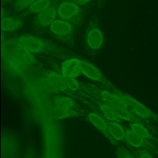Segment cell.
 Here are the masks:
<instances>
[{"label": "cell", "mask_w": 158, "mask_h": 158, "mask_svg": "<svg viewBox=\"0 0 158 158\" xmlns=\"http://www.w3.org/2000/svg\"><path fill=\"white\" fill-rule=\"evenodd\" d=\"M115 95L119 99L122 106L128 109L136 116L150 122L152 120L158 123V114L152 111L144 104L132 97L120 93H117Z\"/></svg>", "instance_id": "obj_1"}, {"label": "cell", "mask_w": 158, "mask_h": 158, "mask_svg": "<svg viewBox=\"0 0 158 158\" xmlns=\"http://www.w3.org/2000/svg\"><path fill=\"white\" fill-rule=\"evenodd\" d=\"M57 14L60 19L70 23H76L80 21L81 10L80 6L71 1H64L57 8Z\"/></svg>", "instance_id": "obj_2"}, {"label": "cell", "mask_w": 158, "mask_h": 158, "mask_svg": "<svg viewBox=\"0 0 158 158\" xmlns=\"http://www.w3.org/2000/svg\"><path fill=\"white\" fill-rule=\"evenodd\" d=\"M17 44L32 54L42 52L45 51L46 48L45 43L42 39L29 34L20 36L17 41Z\"/></svg>", "instance_id": "obj_3"}, {"label": "cell", "mask_w": 158, "mask_h": 158, "mask_svg": "<svg viewBox=\"0 0 158 158\" xmlns=\"http://www.w3.org/2000/svg\"><path fill=\"white\" fill-rule=\"evenodd\" d=\"M125 141L130 146L136 149H143L158 155V146L139 136L132 130H127Z\"/></svg>", "instance_id": "obj_4"}, {"label": "cell", "mask_w": 158, "mask_h": 158, "mask_svg": "<svg viewBox=\"0 0 158 158\" xmlns=\"http://www.w3.org/2000/svg\"><path fill=\"white\" fill-rule=\"evenodd\" d=\"M49 29L54 36L63 40L70 38L73 32L72 23L61 19L55 20L49 26Z\"/></svg>", "instance_id": "obj_5"}, {"label": "cell", "mask_w": 158, "mask_h": 158, "mask_svg": "<svg viewBox=\"0 0 158 158\" xmlns=\"http://www.w3.org/2000/svg\"><path fill=\"white\" fill-rule=\"evenodd\" d=\"M61 72L64 77L77 78L81 73V60L75 58L64 60L61 65Z\"/></svg>", "instance_id": "obj_6"}, {"label": "cell", "mask_w": 158, "mask_h": 158, "mask_svg": "<svg viewBox=\"0 0 158 158\" xmlns=\"http://www.w3.org/2000/svg\"><path fill=\"white\" fill-rule=\"evenodd\" d=\"M87 118L88 121L102 134L106 136L110 142L114 144L115 143L116 141H115L110 135L107 120H106L99 114L94 112H90L88 114Z\"/></svg>", "instance_id": "obj_7"}, {"label": "cell", "mask_w": 158, "mask_h": 158, "mask_svg": "<svg viewBox=\"0 0 158 158\" xmlns=\"http://www.w3.org/2000/svg\"><path fill=\"white\" fill-rule=\"evenodd\" d=\"M111 106L114 109V110H115L117 115L120 120H123L127 122H130L131 123H138L146 127L148 126L150 123V121L142 119L136 116L128 109H127V108L120 105L116 104V105H111Z\"/></svg>", "instance_id": "obj_8"}, {"label": "cell", "mask_w": 158, "mask_h": 158, "mask_svg": "<svg viewBox=\"0 0 158 158\" xmlns=\"http://www.w3.org/2000/svg\"><path fill=\"white\" fill-rule=\"evenodd\" d=\"M104 42V36L102 31L98 28L90 29L86 35V43L88 46L93 49H99Z\"/></svg>", "instance_id": "obj_9"}, {"label": "cell", "mask_w": 158, "mask_h": 158, "mask_svg": "<svg viewBox=\"0 0 158 158\" xmlns=\"http://www.w3.org/2000/svg\"><path fill=\"white\" fill-rule=\"evenodd\" d=\"M57 10L54 7H49L44 11L37 14L36 17V22L41 27L50 26L51 24L56 20Z\"/></svg>", "instance_id": "obj_10"}, {"label": "cell", "mask_w": 158, "mask_h": 158, "mask_svg": "<svg viewBox=\"0 0 158 158\" xmlns=\"http://www.w3.org/2000/svg\"><path fill=\"white\" fill-rule=\"evenodd\" d=\"M46 79L50 86L56 90L64 92L68 89L64 77L57 73L52 71L48 72L46 74Z\"/></svg>", "instance_id": "obj_11"}, {"label": "cell", "mask_w": 158, "mask_h": 158, "mask_svg": "<svg viewBox=\"0 0 158 158\" xmlns=\"http://www.w3.org/2000/svg\"><path fill=\"white\" fill-rule=\"evenodd\" d=\"M130 127L131 130L139 136L158 146V138L155 136L146 126L138 123H131Z\"/></svg>", "instance_id": "obj_12"}, {"label": "cell", "mask_w": 158, "mask_h": 158, "mask_svg": "<svg viewBox=\"0 0 158 158\" xmlns=\"http://www.w3.org/2000/svg\"><path fill=\"white\" fill-rule=\"evenodd\" d=\"M107 123L109 127V131L112 138L115 141H125L126 130H125L123 127L119 123V122L107 120Z\"/></svg>", "instance_id": "obj_13"}, {"label": "cell", "mask_w": 158, "mask_h": 158, "mask_svg": "<svg viewBox=\"0 0 158 158\" xmlns=\"http://www.w3.org/2000/svg\"><path fill=\"white\" fill-rule=\"evenodd\" d=\"M81 73L89 79L94 81H101L102 80V75L101 72L91 64L81 60Z\"/></svg>", "instance_id": "obj_14"}, {"label": "cell", "mask_w": 158, "mask_h": 158, "mask_svg": "<svg viewBox=\"0 0 158 158\" xmlns=\"http://www.w3.org/2000/svg\"><path fill=\"white\" fill-rule=\"evenodd\" d=\"M22 24L23 22L20 19L6 17L2 19L1 28L4 31L12 32L19 29L22 26Z\"/></svg>", "instance_id": "obj_15"}, {"label": "cell", "mask_w": 158, "mask_h": 158, "mask_svg": "<svg viewBox=\"0 0 158 158\" xmlns=\"http://www.w3.org/2000/svg\"><path fill=\"white\" fill-rule=\"evenodd\" d=\"M98 107L107 120L117 122H120V119L118 117L110 104L104 102L98 104Z\"/></svg>", "instance_id": "obj_16"}, {"label": "cell", "mask_w": 158, "mask_h": 158, "mask_svg": "<svg viewBox=\"0 0 158 158\" xmlns=\"http://www.w3.org/2000/svg\"><path fill=\"white\" fill-rule=\"evenodd\" d=\"M54 103L57 109L60 110H72L74 109L76 106V102L74 100L69 97L64 96L57 97L55 99Z\"/></svg>", "instance_id": "obj_17"}, {"label": "cell", "mask_w": 158, "mask_h": 158, "mask_svg": "<svg viewBox=\"0 0 158 158\" xmlns=\"http://www.w3.org/2000/svg\"><path fill=\"white\" fill-rule=\"evenodd\" d=\"M51 0H36L28 8L31 14H39L49 7Z\"/></svg>", "instance_id": "obj_18"}, {"label": "cell", "mask_w": 158, "mask_h": 158, "mask_svg": "<svg viewBox=\"0 0 158 158\" xmlns=\"http://www.w3.org/2000/svg\"><path fill=\"white\" fill-rule=\"evenodd\" d=\"M99 97L104 102L111 105L118 104L122 106L119 99L115 94H113L107 91H100L98 93Z\"/></svg>", "instance_id": "obj_19"}, {"label": "cell", "mask_w": 158, "mask_h": 158, "mask_svg": "<svg viewBox=\"0 0 158 158\" xmlns=\"http://www.w3.org/2000/svg\"><path fill=\"white\" fill-rule=\"evenodd\" d=\"M36 0H15L14 2V9L17 11H22L29 7Z\"/></svg>", "instance_id": "obj_20"}, {"label": "cell", "mask_w": 158, "mask_h": 158, "mask_svg": "<svg viewBox=\"0 0 158 158\" xmlns=\"http://www.w3.org/2000/svg\"><path fill=\"white\" fill-rule=\"evenodd\" d=\"M57 109V111L56 112V115L55 116L56 118L58 119H62V118H69V117H72L73 116L78 115L79 113L77 112L75 109H72V110H60Z\"/></svg>", "instance_id": "obj_21"}, {"label": "cell", "mask_w": 158, "mask_h": 158, "mask_svg": "<svg viewBox=\"0 0 158 158\" xmlns=\"http://www.w3.org/2000/svg\"><path fill=\"white\" fill-rule=\"evenodd\" d=\"M64 78L69 89L73 91H77L79 89V87H80L79 83H78V81L76 80L75 78H68V77H64Z\"/></svg>", "instance_id": "obj_22"}, {"label": "cell", "mask_w": 158, "mask_h": 158, "mask_svg": "<svg viewBox=\"0 0 158 158\" xmlns=\"http://www.w3.org/2000/svg\"><path fill=\"white\" fill-rule=\"evenodd\" d=\"M118 158H136L128 150L123 147H118L117 149Z\"/></svg>", "instance_id": "obj_23"}, {"label": "cell", "mask_w": 158, "mask_h": 158, "mask_svg": "<svg viewBox=\"0 0 158 158\" xmlns=\"http://www.w3.org/2000/svg\"><path fill=\"white\" fill-rule=\"evenodd\" d=\"M134 154L136 158H152L149 152L143 149H136Z\"/></svg>", "instance_id": "obj_24"}, {"label": "cell", "mask_w": 158, "mask_h": 158, "mask_svg": "<svg viewBox=\"0 0 158 158\" xmlns=\"http://www.w3.org/2000/svg\"><path fill=\"white\" fill-rule=\"evenodd\" d=\"M91 0H70V1L74 2L78 6H84L88 4Z\"/></svg>", "instance_id": "obj_25"}, {"label": "cell", "mask_w": 158, "mask_h": 158, "mask_svg": "<svg viewBox=\"0 0 158 158\" xmlns=\"http://www.w3.org/2000/svg\"><path fill=\"white\" fill-rule=\"evenodd\" d=\"M4 1H6V2H9V1H14V0H4Z\"/></svg>", "instance_id": "obj_26"}]
</instances>
